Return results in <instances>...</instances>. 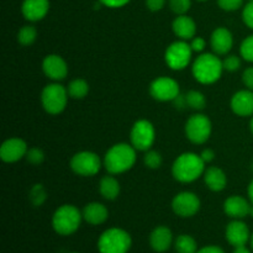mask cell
<instances>
[{
    "mask_svg": "<svg viewBox=\"0 0 253 253\" xmlns=\"http://www.w3.org/2000/svg\"><path fill=\"white\" fill-rule=\"evenodd\" d=\"M37 37V30L32 25H25L17 32V41L22 46H30L35 42Z\"/></svg>",
    "mask_w": 253,
    "mask_h": 253,
    "instance_id": "obj_28",
    "label": "cell"
},
{
    "mask_svg": "<svg viewBox=\"0 0 253 253\" xmlns=\"http://www.w3.org/2000/svg\"><path fill=\"white\" fill-rule=\"evenodd\" d=\"M26 160L29 161L31 165H41L44 160V153L41 148H37V147H32L27 151L26 153Z\"/></svg>",
    "mask_w": 253,
    "mask_h": 253,
    "instance_id": "obj_33",
    "label": "cell"
},
{
    "mask_svg": "<svg viewBox=\"0 0 253 253\" xmlns=\"http://www.w3.org/2000/svg\"><path fill=\"white\" fill-rule=\"evenodd\" d=\"M249 198H250V202L253 204V180L249 185Z\"/></svg>",
    "mask_w": 253,
    "mask_h": 253,
    "instance_id": "obj_44",
    "label": "cell"
},
{
    "mask_svg": "<svg viewBox=\"0 0 253 253\" xmlns=\"http://www.w3.org/2000/svg\"><path fill=\"white\" fill-rule=\"evenodd\" d=\"M42 71L52 81H62L68 74V66L59 54H48L42 62Z\"/></svg>",
    "mask_w": 253,
    "mask_h": 253,
    "instance_id": "obj_14",
    "label": "cell"
},
{
    "mask_svg": "<svg viewBox=\"0 0 253 253\" xmlns=\"http://www.w3.org/2000/svg\"><path fill=\"white\" fill-rule=\"evenodd\" d=\"M167 0H146V6H147L148 10L156 12L160 11L165 7Z\"/></svg>",
    "mask_w": 253,
    "mask_h": 253,
    "instance_id": "obj_38",
    "label": "cell"
},
{
    "mask_svg": "<svg viewBox=\"0 0 253 253\" xmlns=\"http://www.w3.org/2000/svg\"><path fill=\"white\" fill-rule=\"evenodd\" d=\"M242 81H244V84L247 86V89L253 90V67H250L244 72Z\"/></svg>",
    "mask_w": 253,
    "mask_h": 253,
    "instance_id": "obj_39",
    "label": "cell"
},
{
    "mask_svg": "<svg viewBox=\"0 0 253 253\" xmlns=\"http://www.w3.org/2000/svg\"><path fill=\"white\" fill-rule=\"evenodd\" d=\"M172 209L178 216H194L200 209V199L192 192H182L173 198Z\"/></svg>",
    "mask_w": 253,
    "mask_h": 253,
    "instance_id": "obj_12",
    "label": "cell"
},
{
    "mask_svg": "<svg viewBox=\"0 0 253 253\" xmlns=\"http://www.w3.org/2000/svg\"><path fill=\"white\" fill-rule=\"evenodd\" d=\"M224 71L222 61L215 53H202L193 62V77L202 84L215 83Z\"/></svg>",
    "mask_w": 253,
    "mask_h": 253,
    "instance_id": "obj_3",
    "label": "cell"
},
{
    "mask_svg": "<svg viewBox=\"0 0 253 253\" xmlns=\"http://www.w3.org/2000/svg\"><path fill=\"white\" fill-rule=\"evenodd\" d=\"M222 66H224L225 71L236 72L237 69L241 67V59H240V57L231 54V56H227L226 58L222 61Z\"/></svg>",
    "mask_w": 253,
    "mask_h": 253,
    "instance_id": "obj_34",
    "label": "cell"
},
{
    "mask_svg": "<svg viewBox=\"0 0 253 253\" xmlns=\"http://www.w3.org/2000/svg\"><path fill=\"white\" fill-rule=\"evenodd\" d=\"M197 253H225L222 251L220 247H216V246H208V247H204V249L199 250Z\"/></svg>",
    "mask_w": 253,
    "mask_h": 253,
    "instance_id": "obj_42",
    "label": "cell"
},
{
    "mask_svg": "<svg viewBox=\"0 0 253 253\" xmlns=\"http://www.w3.org/2000/svg\"><path fill=\"white\" fill-rule=\"evenodd\" d=\"M143 162H145L146 167L151 168V169H157L162 166L163 158L160 152L157 151L148 150L146 151V155L143 156Z\"/></svg>",
    "mask_w": 253,
    "mask_h": 253,
    "instance_id": "obj_29",
    "label": "cell"
},
{
    "mask_svg": "<svg viewBox=\"0 0 253 253\" xmlns=\"http://www.w3.org/2000/svg\"><path fill=\"white\" fill-rule=\"evenodd\" d=\"M205 162L200 155L185 152L178 156L172 166V174L180 183H192L204 175Z\"/></svg>",
    "mask_w": 253,
    "mask_h": 253,
    "instance_id": "obj_2",
    "label": "cell"
},
{
    "mask_svg": "<svg viewBox=\"0 0 253 253\" xmlns=\"http://www.w3.org/2000/svg\"><path fill=\"white\" fill-rule=\"evenodd\" d=\"M193 49L189 43L180 40L170 43L165 53V59L167 66L173 71H182L187 68L192 61Z\"/></svg>",
    "mask_w": 253,
    "mask_h": 253,
    "instance_id": "obj_8",
    "label": "cell"
},
{
    "mask_svg": "<svg viewBox=\"0 0 253 253\" xmlns=\"http://www.w3.org/2000/svg\"><path fill=\"white\" fill-rule=\"evenodd\" d=\"M217 4L225 11H236L244 5V0H217Z\"/></svg>",
    "mask_w": 253,
    "mask_h": 253,
    "instance_id": "obj_35",
    "label": "cell"
},
{
    "mask_svg": "<svg viewBox=\"0 0 253 253\" xmlns=\"http://www.w3.org/2000/svg\"><path fill=\"white\" fill-rule=\"evenodd\" d=\"M168 2L170 10L177 15L187 14L192 6V0H168Z\"/></svg>",
    "mask_w": 253,
    "mask_h": 253,
    "instance_id": "obj_31",
    "label": "cell"
},
{
    "mask_svg": "<svg viewBox=\"0 0 253 253\" xmlns=\"http://www.w3.org/2000/svg\"><path fill=\"white\" fill-rule=\"evenodd\" d=\"M211 121L204 114H194L185 123V136L190 142L202 145L211 135Z\"/></svg>",
    "mask_w": 253,
    "mask_h": 253,
    "instance_id": "obj_7",
    "label": "cell"
},
{
    "mask_svg": "<svg viewBox=\"0 0 253 253\" xmlns=\"http://www.w3.org/2000/svg\"><path fill=\"white\" fill-rule=\"evenodd\" d=\"M251 245H252V249H253V234H252V237H251Z\"/></svg>",
    "mask_w": 253,
    "mask_h": 253,
    "instance_id": "obj_46",
    "label": "cell"
},
{
    "mask_svg": "<svg viewBox=\"0 0 253 253\" xmlns=\"http://www.w3.org/2000/svg\"><path fill=\"white\" fill-rule=\"evenodd\" d=\"M234 253H251V252H250L245 246H239L236 247V250H235Z\"/></svg>",
    "mask_w": 253,
    "mask_h": 253,
    "instance_id": "obj_43",
    "label": "cell"
},
{
    "mask_svg": "<svg viewBox=\"0 0 253 253\" xmlns=\"http://www.w3.org/2000/svg\"><path fill=\"white\" fill-rule=\"evenodd\" d=\"M131 0H99V2L108 7H113V9H116V7H123L125 6L126 4H128Z\"/></svg>",
    "mask_w": 253,
    "mask_h": 253,
    "instance_id": "obj_40",
    "label": "cell"
},
{
    "mask_svg": "<svg viewBox=\"0 0 253 253\" xmlns=\"http://www.w3.org/2000/svg\"><path fill=\"white\" fill-rule=\"evenodd\" d=\"M99 192L104 199L114 200L120 194V184L113 175H106V177L101 178L100 184H99Z\"/></svg>",
    "mask_w": 253,
    "mask_h": 253,
    "instance_id": "obj_24",
    "label": "cell"
},
{
    "mask_svg": "<svg viewBox=\"0 0 253 253\" xmlns=\"http://www.w3.org/2000/svg\"><path fill=\"white\" fill-rule=\"evenodd\" d=\"M136 162V148L132 145L116 143L108 150L104 157V166L110 174H120L131 169Z\"/></svg>",
    "mask_w": 253,
    "mask_h": 253,
    "instance_id": "obj_1",
    "label": "cell"
},
{
    "mask_svg": "<svg viewBox=\"0 0 253 253\" xmlns=\"http://www.w3.org/2000/svg\"><path fill=\"white\" fill-rule=\"evenodd\" d=\"M252 203L247 202L245 198L234 195L225 200L224 203V211L227 216L234 217V219H242L250 215L251 212Z\"/></svg>",
    "mask_w": 253,
    "mask_h": 253,
    "instance_id": "obj_18",
    "label": "cell"
},
{
    "mask_svg": "<svg viewBox=\"0 0 253 253\" xmlns=\"http://www.w3.org/2000/svg\"><path fill=\"white\" fill-rule=\"evenodd\" d=\"M69 166L76 174L82 177H93L100 170L101 161L96 153L82 151L72 157Z\"/></svg>",
    "mask_w": 253,
    "mask_h": 253,
    "instance_id": "obj_9",
    "label": "cell"
},
{
    "mask_svg": "<svg viewBox=\"0 0 253 253\" xmlns=\"http://www.w3.org/2000/svg\"><path fill=\"white\" fill-rule=\"evenodd\" d=\"M205 46H207V41L199 36L193 37L192 42H190V47H192L193 52H203L205 49Z\"/></svg>",
    "mask_w": 253,
    "mask_h": 253,
    "instance_id": "obj_37",
    "label": "cell"
},
{
    "mask_svg": "<svg viewBox=\"0 0 253 253\" xmlns=\"http://www.w3.org/2000/svg\"><path fill=\"white\" fill-rule=\"evenodd\" d=\"M150 94L155 100L173 101L179 95V84L169 77H160L150 85Z\"/></svg>",
    "mask_w": 253,
    "mask_h": 253,
    "instance_id": "obj_11",
    "label": "cell"
},
{
    "mask_svg": "<svg viewBox=\"0 0 253 253\" xmlns=\"http://www.w3.org/2000/svg\"><path fill=\"white\" fill-rule=\"evenodd\" d=\"M46 198V190L42 187V184H35L34 187L31 188V190H30V200H31L32 204L36 205V207H40V205L43 204Z\"/></svg>",
    "mask_w": 253,
    "mask_h": 253,
    "instance_id": "obj_30",
    "label": "cell"
},
{
    "mask_svg": "<svg viewBox=\"0 0 253 253\" xmlns=\"http://www.w3.org/2000/svg\"><path fill=\"white\" fill-rule=\"evenodd\" d=\"M204 182L212 192H221L227 184L226 174L219 167H209L204 172Z\"/></svg>",
    "mask_w": 253,
    "mask_h": 253,
    "instance_id": "obj_23",
    "label": "cell"
},
{
    "mask_svg": "<svg viewBox=\"0 0 253 253\" xmlns=\"http://www.w3.org/2000/svg\"><path fill=\"white\" fill-rule=\"evenodd\" d=\"M175 250L178 253H197V242L189 235H180L175 240Z\"/></svg>",
    "mask_w": 253,
    "mask_h": 253,
    "instance_id": "obj_26",
    "label": "cell"
},
{
    "mask_svg": "<svg viewBox=\"0 0 253 253\" xmlns=\"http://www.w3.org/2000/svg\"><path fill=\"white\" fill-rule=\"evenodd\" d=\"M210 44L214 51L215 54L217 56H222V54H227L232 48L234 44V37L230 30L226 27H217L214 30L210 37Z\"/></svg>",
    "mask_w": 253,
    "mask_h": 253,
    "instance_id": "obj_15",
    "label": "cell"
},
{
    "mask_svg": "<svg viewBox=\"0 0 253 253\" xmlns=\"http://www.w3.org/2000/svg\"><path fill=\"white\" fill-rule=\"evenodd\" d=\"M49 10V0H24L21 12L29 21H40L47 15Z\"/></svg>",
    "mask_w": 253,
    "mask_h": 253,
    "instance_id": "obj_17",
    "label": "cell"
},
{
    "mask_svg": "<svg viewBox=\"0 0 253 253\" xmlns=\"http://www.w3.org/2000/svg\"><path fill=\"white\" fill-rule=\"evenodd\" d=\"M82 214L74 205H62L54 211L52 217V226L59 235H72L81 226Z\"/></svg>",
    "mask_w": 253,
    "mask_h": 253,
    "instance_id": "obj_4",
    "label": "cell"
},
{
    "mask_svg": "<svg viewBox=\"0 0 253 253\" xmlns=\"http://www.w3.org/2000/svg\"><path fill=\"white\" fill-rule=\"evenodd\" d=\"M231 109L236 115L252 116L253 115V90L246 89L235 93L231 98Z\"/></svg>",
    "mask_w": 253,
    "mask_h": 253,
    "instance_id": "obj_16",
    "label": "cell"
},
{
    "mask_svg": "<svg viewBox=\"0 0 253 253\" xmlns=\"http://www.w3.org/2000/svg\"><path fill=\"white\" fill-rule=\"evenodd\" d=\"M100 253H126L131 247V236L123 229L106 230L98 242Z\"/></svg>",
    "mask_w": 253,
    "mask_h": 253,
    "instance_id": "obj_5",
    "label": "cell"
},
{
    "mask_svg": "<svg viewBox=\"0 0 253 253\" xmlns=\"http://www.w3.org/2000/svg\"><path fill=\"white\" fill-rule=\"evenodd\" d=\"M250 1H253V0H250Z\"/></svg>",
    "mask_w": 253,
    "mask_h": 253,
    "instance_id": "obj_48",
    "label": "cell"
},
{
    "mask_svg": "<svg viewBox=\"0 0 253 253\" xmlns=\"http://www.w3.org/2000/svg\"><path fill=\"white\" fill-rule=\"evenodd\" d=\"M172 29L175 36L179 37L183 41H189L193 37H195L197 25L194 20L188 15H177L172 24Z\"/></svg>",
    "mask_w": 253,
    "mask_h": 253,
    "instance_id": "obj_20",
    "label": "cell"
},
{
    "mask_svg": "<svg viewBox=\"0 0 253 253\" xmlns=\"http://www.w3.org/2000/svg\"><path fill=\"white\" fill-rule=\"evenodd\" d=\"M226 239L232 246H245L250 240V230L245 222L234 220L226 227Z\"/></svg>",
    "mask_w": 253,
    "mask_h": 253,
    "instance_id": "obj_19",
    "label": "cell"
},
{
    "mask_svg": "<svg viewBox=\"0 0 253 253\" xmlns=\"http://www.w3.org/2000/svg\"><path fill=\"white\" fill-rule=\"evenodd\" d=\"M250 127H251V131L253 133V115H252V119H251V123H250Z\"/></svg>",
    "mask_w": 253,
    "mask_h": 253,
    "instance_id": "obj_45",
    "label": "cell"
},
{
    "mask_svg": "<svg viewBox=\"0 0 253 253\" xmlns=\"http://www.w3.org/2000/svg\"><path fill=\"white\" fill-rule=\"evenodd\" d=\"M83 217L86 222L91 225H99L106 221L109 216V211L106 207L101 203H89L83 209Z\"/></svg>",
    "mask_w": 253,
    "mask_h": 253,
    "instance_id": "obj_21",
    "label": "cell"
},
{
    "mask_svg": "<svg viewBox=\"0 0 253 253\" xmlns=\"http://www.w3.org/2000/svg\"><path fill=\"white\" fill-rule=\"evenodd\" d=\"M242 19L244 22L253 30V1H250L246 6L244 7V11H242Z\"/></svg>",
    "mask_w": 253,
    "mask_h": 253,
    "instance_id": "obj_36",
    "label": "cell"
},
{
    "mask_svg": "<svg viewBox=\"0 0 253 253\" xmlns=\"http://www.w3.org/2000/svg\"><path fill=\"white\" fill-rule=\"evenodd\" d=\"M131 145L138 151H148L156 140V131L152 123L148 120H138L133 124L130 132Z\"/></svg>",
    "mask_w": 253,
    "mask_h": 253,
    "instance_id": "obj_10",
    "label": "cell"
},
{
    "mask_svg": "<svg viewBox=\"0 0 253 253\" xmlns=\"http://www.w3.org/2000/svg\"><path fill=\"white\" fill-rule=\"evenodd\" d=\"M172 240V231L168 227L158 226L151 234L150 244L156 252H165L169 249Z\"/></svg>",
    "mask_w": 253,
    "mask_h": 253,
    "instance_id": "obj_22",
    "label": "cell"
},
{
    "mask_svg": "<svg viewBox=\"0 0 253 253\" xmlns=\"http://www.w3.org/2000/svg\"><path fill=\"white\" fill-rule=\"evenodd\" d=\"M200 157H202V160L204 161L205 163H210L215 158V153L214 151L210 150V148H205V150L200 153Z\"/></svg>",
    "mask_w": 253,
    "mask_h": 253,
    "instance_id": "obj_41",
    "label": "cell"
},
{
    "mask_svg": "<svg viewBox=\"0 0 253 253\" xmlns=\"http://www.w3.org/2000/svg\"><path fill=\"white\" fill-rule=\"evenodd\" d=\"M240 53L244 59L249 62H253V35L246 37L242 41L241 47H240Z\"/></svg>",
    "mask_w": 253,
    "mask_h": 253,
    "instance_id": "obj_32",
    "label": "cell"
},
{
    "mask_svg": "<svg viewBox=\"0 0 253 253\" xmlns=\"http://www.w3.org/2000/svg\"><path fill=\"white\" fill-rule=\"evenodd\" d=\"M68 96V90L63 85L58 83L48 84L41 93L42 106L51 115L61 114L66 109Z\"/></svg>",
    "mask_w": 253,
    "mask_h": 253,
    "instance_id": "obj_6",
    "label": "cell"
},
{
    "mask_svg": "<svg viewBox=\"0 0 253 253\" xmlns=\"http://www.w3.org/2000/svg\"><path fill=\"white\" fill-rule=\"evenodd\" d=\"M67 90L72 99H83L89 93V84L84 79H74L69 83Z\"/></svg>",
    "mask_w": 253,
    "mask_h": 253,
    "instance_id": "obj_25",
    "label": "cell"
},
{
    "mask_svg": "<svg viewBox=\"0 0 253 253\" xmlns=\"http://www.w3.org/2000/svg\"><path fill=\"white\" fill-rule=\"evenodd\" d=\"M185 100L187 105L194 110H203L207 105V99L205 95L199 90H190L185 94Z\"/></svg>",
    "mask_w": 253,
    "mask_h": 253,
    "instance_id": "obj_27",
    "label": "cell"
},
{
    "mask_svg": "<svg viewBox=\"0 0 253 253\" xmlns=\"http://www.w3.org/2000/svg\"><path fill=\"white\" fill-rule=\"evenodd\" d=\"M198 1H207V0H198Z\"/></svg>",
    "mask_w": 253,
    "mask_h": 253,
    "instance_id": "obj_47",
    "label": "cell"
},
{
    "mask_svg": "<svg viewBox=\"0 0 253 253\" xmlns=\"http://www.w3.org/2000/svg\"><path fill=\"white\" fill-rule=\"evenodd\" d=\"M27 151L29 148L24 140L12 137L5 141L0 147V158L6 163H14L26 157Z\"/></svg>",
    "mask_w": 253,
    "mask_h": 253,
    "instance_id": "obj_13",
    "label": "cell"
}]
</instances>
